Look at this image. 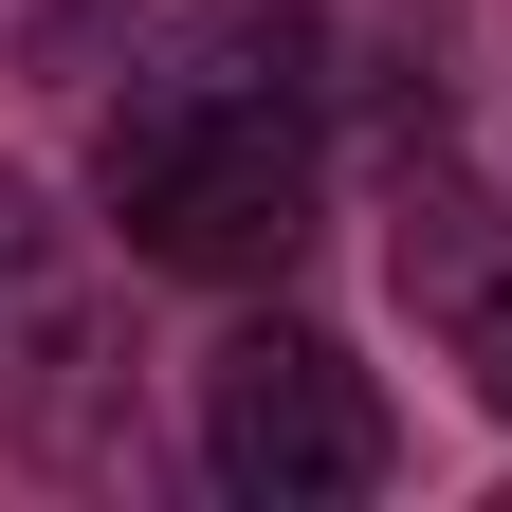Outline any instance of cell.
<instances>
[{"label":"cell","mask_w":512,"mask_h":512,"mask_svg":"<svg viewBox=\"0 0 512 512\" xmlns=\"http://www.w3.org/2000/svg\"><path fill=\"white\" fill-rule=\"evenodd\" d=\"M384 256H403V311L458 348V384L512 421V202H476V183L439 165V110H421V147H403V220H384Z\"/></svg>","instance_id":"4"},{"label":"cell","mask_w":512,"mask_h":512,"mask_svg":"<svg viewBox=\"0 0 512 512\" xmlns=\"http://www.w3.org/2000/svg\"><path fill=\"white\" fill-rule=\"evenodd\" d=\"M384 384L330 348V330H293V311H256V330H220V366H202V476L238 494V512H348V494H384Z\"/></svg>","instance_id":"2"},{"label":"cell","mask_w":512,"mask_h":512,"mask_svg":"<svg viewBox=\"0 0 512 512\" xmlns=\"http://www.w3.org/2000/svg\"><path fill=\"white\" fill-rule=\"evenodd\" d=\"M110 311H92V275H74V238H55V202L37 183H0V439L19 458H110Z\"/></svg>","instance_id":"3"},{"label":"cell","mask_w":512,"mask_h":512,"mask_svg":"<svg viewBox=\"0 0 512 512\" xmlns=\"http://www.w3.org/2000/svg\"><path fill=\"white\" fill-rule=\"evenodd\" d=\"M311 0H220L183 19L92 128V202L147 275H275L330 202V74H311Z\"/></svg>","instance_id":"1"}]
</instances>
